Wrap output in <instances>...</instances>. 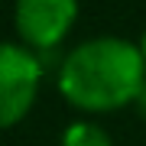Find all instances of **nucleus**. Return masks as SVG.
Masks as SVG:
<instances>
[{"mask_svg": "<svg viewBox=\"0 0 146 146\" xmlns=\"http://www.w3.org/2000/svg\"><path fill=\"white\" fill-rule=\"evenodd\" d=\"M146 84V58L140 46L120 36H98L62 58L58 91L72 107L107 114L133 104Z\"/></svg>", "mask_w": 146, "mask_h": 146, "instance_id": "obj_1", "label": "nucleus"}, {"mask_svg": "<svg viewBox=\"0 0 146 146\" xmlns=\"http://www.w3.org/2000/svg\"><path fill=\"white\" fill-rule=\"evenodd\" d=\"M42 62L26 46L0 42V130H10L36 104Z\"/></svg>", "mask_w": 146, "mask_h": 146, "instance_id": "obj_2", "label": "nucleus"}, {"mask_svg": "<svg viewBox=\"0 0 146 146\" xmlns=\"http://www.w3.org/2000/svg\"><path fill=\"white\" fill-rule=\"evenodd\" d=\"M78 16V0H16L13 20L16 33L33 49L58 46Z\"/></svg>", "mask_w": 146, "mask_h": 146, "instance_id": "obj_3", "label": "nucleus"}, {"mask_svg": "<svg viewBox=\"0 0 146 146\" xmlns=\"http://www.w3.org/2000/svg\"><path fill=\"white\" fill-rule=\"evenodd\" d=\"M62 146H114L104 127L91 123V120H75L65 127L62 133Z\"/></svg>", "mask_w": 146, "mask_h": 146, "instance_id": "obj_4", "label": "nucleus"}, {"mask_svg": "<svg viewBox=\"0 0 146 146\" xmlns=\"http://www.w3.org/2000/svg\"><path fill=\"white\" fill-rule=\"evenodd\" d=\"M133 104H136V114L146 120V84L140 88V94H136V101H133Z\"/></svg>", "mask_w": 146, "mask_h": 146, "instance_id": "obj_5", "label": "nucleus"}, {"mask_svg": "<svg viewBox=\"0 0 146 146\" xmlns=\"http://www.w3.org/2000/svg\"><path fill=\"white\" fill-rule=\"evenodd\" d=\"M140 52H143V58H146V33H143V42H140Z\"/></svg>", "mask_w": 146, "mask_h": 146, "instance_id": "obj_6", "label": "nucleus"}]
</instances>
